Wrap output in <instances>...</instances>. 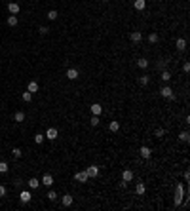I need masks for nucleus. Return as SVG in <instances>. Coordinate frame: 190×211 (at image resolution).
I'll return each mask as SVG.
<instances>
[{
	"mask_svg": "<svg viewBox=\"0 0 190 211\" xmlns=\"http://www.w3.org/2000/svg\"><path fill=\"white\" fill-rule=\"evenodd\" d=\"M183 200H184V184L179 183L175 187V207H179L183 204Z\"/></svg>",
	"mask_w": 190,
	"mask_h": 211,
	"instance_id": "1",
	"label": "nucleus"
},
{
	"mask_svg": "<svg viewBox=\"0 0 190 211\" xmlns=\"http://www.w3.org/2000/svg\"><path fill=\"white\" fill-rule=\"evenodd\" d=\"M129 40L133 44H139L141 40H143V33L141 30H131V34H129Z\"/></svg>",
	"mask_w": 190,
	"mask_h": 211,
	"instance_id": "2",
	"label": "nucleus"
},
{
	"mask_svg": "<svg viewBox=\"0 0 190 211\" xmlns=\"http://www.w3.org/2000/svg\"><path fill=\"white\" fill-rule=\"evenodd\" d=\"M59 135V131H57V127H48V131H46V139H50V141H55Z\"/></svg>",
	"mask_w": 190,
	"mask_h": 211,
	"instance_id": "3",
	"label": "nucleus"
},
{
	"mask_svg": "<svg viewBox=\"0 0 190 211\" xmlns=\"http://www.w3.org/2000/svg\"><path fill=\"white\" fill-rule=\"evenodd\" d=\"M19 200H21V204H29L30 200H33V194H30L29 190H21V194H19Z\"/></svg>",
	"mask_w": 190,
	"mask_h": 211,
	"instance_id": "4",
	"label": "nucleus"
},
{
	"mask_svg": "<svg viewBox=\"0 0 190 211\" xmlns=\"http://www.w3.org/2000/svg\"><path fill=\"white\" fill-rule=\"evenodd\" d=\"M86 173H88V177H89V179L97 177V175H99V166H95V164H93V166H89L88 169H86Z\"/></svg>",
	"mask_w": 190,
	"mask_h": 211,
	"instance_id": "5",
	"label": "nucleus"
},
{
	"mask_svg": "<svg viewBox=\"0 0 190 211\" xmlns=\"http://www.w3.org/2000/svg\"><path fill=\"white\" fill-rule=\"evenodd\" d=\"M89 109H91V114L93 116H101L103 114V105H99V103H93Z\"/></svg>",
	"mask_w": 190,
	"mask_h": 211,
	"instance_id": "6",
	"label": "nucleus"
},
{
	"mask_svg": "<svg viewBox=\"0 0 190 211\" xmlns=\"http://www.w3.org/2000/svg\"><path fill=\"white\" fill-rule=\"evenodd\" d=\"M19 10H21V6H19L17 2H10V4H8V12L12 13V15H17Z\"/></svg>",
	"mask_w": 190,
	"mask_h": 211,
	"instance_id": "7",
	"label": "nucleus"
},
{
	"mask_svg": "<svg viewBox=\"0 0 190 211\" xmlns=\"http://www.w3.org/2000/svg\"><path fill=\"white\" fill-rule=\"evenodd\" d=\"M160 95H162V97H166V99H169V97L173 95V90H171V86H162V90H160Z\"/></svg>",
	"mask_w": 190,
	"mask_h": 211,
	"instance_id": "8",
	"label": "nucleus"
},
{
	"mask_svg": "<svg viewBox=\"0 0 190 211\" xmlns=\"http://www.w3.org/2000/svg\"><path fill=\"white\" fill-rule=\"evenodd\" d=\"M78 76H80L78 69H67V78L69 80H78Z\"/></svg>",
	"mask_w": 190,
	"mask_h": 211,
	"instance_id": "9",
	"label": "nucleus"
},
{
	"mask_svg": "<svg viewBox=\"0 0 190 211\" xmlns=\"http://www.w3.org/2000/svg\"><path fill=\"white\" fill-rule=\"evenodd\" d=\"M72 202H74V198L70 196V194H65V196H61V204H63L65 207H70V205H72Z\"/></svg>",
	"mask_w": 190,
	"mask_h": 211,
	"instance_id": "10",
	"label": "nucleus"
},
{
	"mask_svg": "<svg viewBox=\"0 0 190 211\" xmlns=\"http://www.w3.org/2000/svg\"><path fill=\"white\" fill-rule=\"evenodd\" d=\"M27 187H29L30 190H36V188L40 187V181H38V179H36V177H30V179H29V181H27Z\"/></svg>",
	"mask_w": 190,
	"mask_h": 211,
	"instance_id": "11",
	"label": "nucleus"
},
{
	"mask_svg": "<svg viewBox=\"0 0 190 211\" xmlns=\"http://www.w3.org/2000/svg\"><path fill=\"white\" fill-rule=\"evenodd\" d=\"M139 154H141V158H145V160H148V158L152 156V150L148 147H141L139 148Z\"/></svg>",
	"mask_w": 190,
	"mask_h": 211,
	"instance_id": "12",
	"label": "nucleus"
},
{
	"mask_svg": "<svg viewBox=\"0 0 190 211\" xmlns=\"http://www.w3.org/2000/svg\"><path fill=\"white\" fill-rule=\"evenodd\" d=\"M74 179H76V181H78V183H88V173H86V171H78V173H76L74 175Z\"/></svg>",
	"mask_w": 190,
	"mask_h": 211,
	"instance_id": "13",
	"label": "nucleus"
},
{
	"mask_svg": "<svg viewBox=\"0 0 190 211\" xmlns=\"http://www.w3.org/2000/svg\"><path fill=\"white\" fill-rule=\"evenodd\" d=\"M122 181H126V183L133 181V171H131V169H124V173H122Z\"/></svg>",
	"mask_w": 190,
	"mask_h": 211,
	"instance_id": "14",
	"label": "nucleus"
},
{
	"mask_svg": "<svg viewBox=\"0 0 190 211\" xmlns=\"http://www.w3.org/2000/svg\"><path fill=\"white\" fill-rule=\"evenodd\" d=\"M133 8L139 10V12H143V10L146 8V0H133Z\"/></svg>",
	"mask_w": 190,
	"mask_h": 211,
	"instance_id": "15",
	"label": "nucleus"
},
{
	"mask_svg": "<svg viewBox=\"0 0 190 211\" xmlns=\"http://www.w3.org/2000/svg\"><path fill=\"white\" fill-rule=\"evenodd\" d=\"M40 183H42L44 187H51V184H53V177H51L50 173H46L44 177H42V181H40Z\"/></svg>",
	"mask_w": 190,
	"mask_h": 211,
	"instance_id": "16",
	"label": "nucleus"
},
{
	"mask_svg": "<svg viewBox=\"0 0 190 211\" xmlns=\"http://www.w3.org/2000/svg\"><path fill=\"white\" fill-rule=\"evenodd\" d=\"M6 23H8V27H15V25L19 23L17 15H12V13H10V15H8V19H6Z\"/></svg>",
	"mask_w": 190,
	"mask_h": 211,
	"instance_id": "17",
	"label": "nucleus"
},
{
	"mask_svg": "<svg viewBox=\"0 0 190 211\" xmlns=\"http://www.w3.org/2000/svg\"><path fill=\"white\" fill-rule=\"evenodd\" d=\"M38 87H40V86H38V82H34V80H33V82H29L27 91H30V93H36V91H38Z\"/></svg>",
	"mask_w": 190,
	"mask_h": 211,
	"instance_id": "18",
	"label": "nucleus"
},
{
	"mask_svg": "<svg viewBox=\"0 0 190 211\" xmlns=\"http://www.w3.org/2000/svg\"><path fill=\"white\" fill-rule=\"evenodd\" d=\"M177 50H179V51H184V50H186V38H177Z\"/></svg>",
	"mask_w": 190,
	"mask_h": 211,
	"instance_id": "19",
	"label": "nucleus"
},
{
	"mask_svg": "<svg viewBox=\"0 0 190 211\" xmlns=\"http://www.w3.org/2000/svg\"><path fill=\"white\" fill-rule=\"evenodd\" d=\"M25 118H27V116H25V112L23 110H17L13 114V122H25Z\"/></svg>",
	"mask_w": 190,
	"mask_h": 211,
	"instance_id": "20",
	"label": "nucleus"
},
{
	"mask_svg": "<svg viewBox=\"0 0 190 211\" xmlns=\"http://www.w3.org/2000/svg\"><path fill=\"white\" fill-rule=\"evenodd\" d=\"M160 78H162V82H169V80H171V73L163 69L162 73H160Z\"/></svg>",
	"mask_w": 190,
	"mask_h": 211,
	"instance_id": "21",
	"label": "nucleus"
},
{
	"mask_svg": "<svg viewBox=\"0 0 190 211\" xmlns=\"http://www.w3.org/2000/svg\"><path fill=\"white\" fill-rule=\"evenodd\" d=\"M109 130L112 131V133H116L118 130H120V122H116V120H112L110 124H109Z\"/></svg>",
	"mask_w": 190,
	"mask_h": 211,
	"instance_id": "22",
	"label": "nucleus"
},
{
	"mask_svg": "<svg viewBox=\"0 0 190 211\" xmlns=\"http://www.w3.org/2000/svg\"><path fill=\"white\" fill-rule=\"evenodd\" d=\"M179 141L188 143V141H190V133H188V131H181V133H179Z\"/></svg>",
	"mask_w": 190,
	"mask_h": 211,
	"instance_id": "23",
	"label": "nucleus"
},
{
	"mask_svg": "<svg viewBox=\"0 0 190 211\" xmlns=\"http://www.w3.org/2000/svg\"><path fill=\"white\" fill-rule=\"evenodd\" d=\"M57 17H59L57 10H50V12H48V19H50V21H57Z\"/></svg>",
	"mask_w": 190,
	"mask_h": 211,
	"instance_id": "24",
	"label": "nucleus"
},
{
	"mask_svg": "<svg viewBox=\"0 0 190 211\" xmlns=\"http://www.w3.org/2000/svg\"><path fill=\"white\" fill-rule=\"evenodd\" d=\"M145 190H146V187L143 183H137V187H135V192L139 194V196H143V194H145Z\"/></svg>",
	"mask_w": 190,
	"mask_h": 211,
	"instance_id": "25",
	"label": "nucleus"
},
{
	"mask_svg": "<svg viewBox=\"0 0 190 211\" xmlns=\"http://www.w3.org/2000/svg\"><path fill=\"white\" fill-rule=\"evenodd\" d=\"M137 67H139V69H146V67H148V59H145V57L137 59Z\"/></svg>",
	"mask_w": 190,
	"mask_h": 211,
	"instance_id": "26",
	"label": "nucleus"
},
{
	"mask_svg": "<svg viewBox=\"0 0 190 211\" xmlns=\"http://www.w3.org/2000/svg\"><path fill=\"white\" fill-rule=\"evenodd\" d=\"M139 84H141V86H148V84H150V76L143 74L141 78H139Z\"/></svg>",
	"mask_w": 190,
	"mask_h": 211,
	"instance_id": "27",
	"label": "nucleus"
},
{
	"mask_svg": "<svg viewBox=\"0 0 190 211\" xmlns=\"http://www.w3.org/2000/svg\"><path fill=\"white\" fill-rule=\"evenodd\" d=\"M158 40H160V36H158L156 33H150V34H148V42H150V44H156Z\"/></svg>",
	"mask_w": 190,
	"mask_h": 211,
	"instance_id": "28",
	"label": "nucleus"
},
{
	"mask_svg": "<svg viewBox=\"0 0 190 211\" xmlns=\"http://www.w3.org/2000/svg\"><path fill=\"white\" fill-rule=\"evenodd\" d=\"M44 139H46V135H42V133H36V135H34V143H36V145H42Z\"/></svg>",
	"mask_w": 190,
	"mask_h": 211,
	"instance_id": "29",
	"label": "nucleus"
},
{
	"mask_svg": "<svg viewBox=\"0 0 190 211\" xmlns=\"http://www.w3.org/2000/svg\"><path fill=\"white\" fill-rule=\"evenodd\" d=\"M48 200H50V202H57V192H55V190H50V192H48Z\"/></svg>",
	"mask_w": 190,
	"mask_h": 211,
	"instance_id": "30",
	"label": "nucleus"
},
{
	"mask_svg": "<svg viewBox=\"0 0 190 211\" xmlns=\"http://www.w3.org/2000/svg\"><path fill=\"white\" fill-rule=\"evenodd\" d=\"M8 169H10V166H8V162H0V173H8Z\"/></svg>",
	"mask_w": 190,
	"mask_h": 211,
	"instance_id": "31",
	"label": "nucleus"
},
{
	"mask_svg": "<svg viewBox=\"0 0 190 211\" xmlns=\"http://www.w3.org/2000/svg\"><path fill=\"white\" fill-rule=\"evenodd\" d=\"M21 97H23V101H25V103H30V99H33V93H30V91H23V95H21Z\"/></svg>",
	"mask_w": 190,
	"mask_h": 211,
	"instance_id": "32",
	"label": "nucleus"
},
{
	"mask_svg": "<svg viewBox=\"0 0 190 211\" xmlns=\"http://www.w3.org/2000/svg\"><path fill=\"white\" fill-rule=\"evenodd\" d=\"M154 135H156L158 139H162L163 135H166V130H163V127H158V130H156V131H154Z\"/></svg>",
	"mask_w": 190,
	"mask_h": 211,
	"instance_id": "33",
	"label": "nucleus"
},
{
	"mask_svg": "<svg viewBox=\"0 0 190 211\" xmlns=\"http://www.w3.org/2000/svg\"><path fill=\"white\" fill-rule=\"evenodd\" d=\"M12 154H13L15 158H21V154H23V150H21V148H17V147H13V148H12Z\"/></svg>",
	"mask_w": 190,
	"mask_h": 211,
	"instance_id": "34",
	"label": "nucleus"
},
{
	"mask_svg": "<svg viewBox=\"0 0 190 211\" xmlns=\"http://www.w3.org/2000/svg\"><path fill=\"white\" fill-rule=\"evenodd\" d=\"M99 122H101V120H99V116H91V120H89V124H91V126H93V127H95V126H99Z\"/></svg>",
	"mask_w": 190,
	"mask_h": 211,
	"instance_id": "35",
	"label": "nucleus"
},
{
	"mask_svg": "<svg viewBox=\"0 0 190 211\" xmlns=\"http://www.w3.org/2000/svg\"><path fill=\"white\" fill-rule=\"evenodd\" d=\"M38 30H40V34H48V33H50V27H46V25H42V27H40Z\"/></svg>",
	"mask_w": 190,
	"mask_h": 211,
	"instance_id": "36",
	"label": "nucleus"
},
{
	"mask_svg": "<svg viewBox=\"0 0 190 211\" xmlns=\"http://www.w3.org/2000/svg\"><path fill=\"white\" fill-rule=\"evenodd\" d=\"M166 67H167V61H160V63H158V69H160V70H163V69H166Z\"/></svg>",
	"mask_w": 190,
	"mask_h": 211,
	"instance_id": "37",
	"label": "nucleus"
},
{
	"mask_svg": "<svg viewBox=\"0 0 190 211\" xmlns=\"http://www.w3.org/2000/svg\"><path fill=\"white\" fill-rule=\"evenodd\" d=\"M4 196H6V187L0 184V198H4Z\"/></svg>",
	"mask_w": 190,
	"mask_h": 211,
	"instance_id": "38",
	"label": "nucleus"
},
{
	"mask_svg": "<svg viewBox=\"0 0 190 211\" xmlns=\"http://www.w3.org/2000/svg\"><path fill=\"white\" fill-rule=\"evenodd\" d=\"M183 70H184V73H188V70H190V63H188V61L183 65Z\"/></svg>",
	"mask_w": 190,
	"mask_h": 211,
	"instance_id": "39",
	"label": "nucleus"
}]
</instances>
